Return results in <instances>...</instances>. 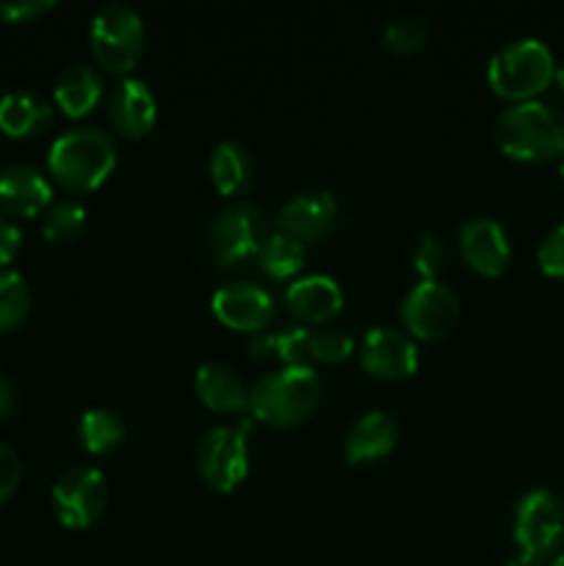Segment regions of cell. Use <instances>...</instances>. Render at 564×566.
Returning <instances> with one entry per match:
<instances>
[{
    "instance_id": "6da1fadb",
    "label": "cell",
    "mask_w": 564,
    "mask_h": 566,
    "mask_svg": "<svg viewBox=\"0 0 564 566\" xmlns=\"http://www.w3.org/2000/svg\"><path fill=\"white\" fill-rule=\"evenodd\" d=\"M492 138L506 158L523 164L564 158V111L540 97L512 103L498 114Z\"/></svg>"
},
{
    "instance_id": "7a4b0ae2",
    "label": "cell",
    "mask_w": 564,
    "mask_h": 566,
    "mask_svg": "<svg viewBox=\"0 0 564 566\" xmlns=\"http://www.w3.org/2000/svg\"><path fill=\"white\" fill-rule=\"evenodd\" d=\"M321 392L324 385L313 365L271 370L249 385L247 412L274 429H296L318 409Z\"/></svg>"
},
{
    "instance_id": "3957f363",
    "label": "cell",
    "mask_w": 564,
    "mask_h": 566,
    "mask_svg": "<svg viewBox=\"0 0 564 566\" xmlns=\"http://www.w3.org/2000/svg\"><path fill=\"white\" fill-rule=\"evenodd\" d=\"M116 144L103 127L81 125L61 133L48 153V169L70 191H94L116 169Z\"/></svg>"
},
{
    "instance_id": "277c9868",
    "label": "cell",
    "mask_w": 564,
    "mask_h": 566,
    "mask_svg": "<svg viewBox=\"0 0 564 566\" xmlns=\"http://www.w3.org/2000/svg\"><path fill=\"white\" fill-rule=\"evenodd\" d=\"M556 72V59L542 39L525 36L506 42L492 53L487 64V83L492 92L512 103L536 99L545 92Z\"/></svg>"
},
{
    "instance_id": "5b68a950",
    "label": "cell",
    "mask_w": 564,
    "mask_h": 566,
    "mask_svg": "<svg viewBox=\"0 0 564 566\" xmlns=\"http://www.w3.org/2000/svg\"><path fill=\"white\" fill-rule=\"evenodd\" d=\"M265 238H269V227H265L263 210L247 199H232L210 216L202 241L210 260L230 269V265L258 258Z\"/></svg>"
},
{
    "instance_id": "8992f818",
    "label": "cell",
    "mask_w": 564,
    "mask_h": 566,
    "mask_svg": "<svg viewBox=\"0 0 564 566\" xmlns=\"http://www.w3.org/2000/svg\"><path fill=\"white\" fill-rule=\"evenodd\" d=\"M88 42H92L94 59L108 72H130L142 61L144 44H147V28L142 14L133 6L105 3L88 25Z\"/></svg>"
},
{
    "instance_id": "52a82bcc",
    "label": "cell",
    "mask_w": 564,
    "mask_h": 566,
    "mask_svg": "<svg viewBox=\"0 0 564 566\" xmlns=\"http://www.w3.org/2000/svg\"><path fill=\"white\" fill-rule=\"evenodd\" d=\"M249 418L241 426H216L199 440L194 462L205 484L216 492H232L249 473Z\"/></svg>"
},
{
    "instance_id": "ba28073f",
    "label": "cell",
    "mask_w": 564,
    "mask_h": 566,
    "mask_svg": "<svg viewBox=\"0 0 564 566\" xmlns=\"http://www.w3.org/2000/svg\"><path fill=\"white\" fill-rule=\"evenodd\" d=\"M401 324L418 340H440L462 318V302L457 291L440 280H420L401 298Z\"/></svg>"
},
{
    "instance_id": "9c48e42d",
    "label": "cell",
    "mask_w": 564,
    "mask_h": 566,
    "mask_svg": "<svg viewBox=\"0 0 564 566\" xmlns=\"http://www.w3.org/2000/svg\"><path fill=\"white\" fill-rule=\"evenodd\" d=\"M520 553L547 558L564 536V503L551 490H529L518 501L512 525Z\"/></svg>"
},
{
    "instance_id": "30bf717a",
    "label": "cell",
    "mask_w": 564,
    "mask_h": 566,
    "mask_svg": "<svg viewBox=\"0 0 564 566\" xmlns=\"http://www.w3.org/2000/svg\"><path fill=\"white\" fill-rule=\"evenodd\" d=\"M55 517L66 528H88L108 506V481L97 468H72L53 484Z\"/></svg>"
},
{
    "instance_id": "8fae6325",
    "label": "cell",
    "mask_w": 564,
    "mask_h": 566,
    "mask_svg": "<svg viewBox=\"0 0 564 566\" xmlns=\"http://www.w3.org/2000/svg\"><path fill=\"white\" fill-rule=\"evenodd\" d=\"M359 363L379 379H407L418 370V343L398 326H370L359 340Z\"/></svg>"
},
{
    "instance_id": "7c38bea8",
    "label": "cell",
    "mask_w": 564,
    "mask_h": 566,
    "mask_svg": "<svg viewBox=\"0 0 564 566\" xmlns=\"http://www.w3.org/2000/svg\"><path fill=\"white\" fill-rule=\"evenodd\" d=\"M210 310L236 332H265L276 315V302L258 282H227L210 298Z\"/></svg>"
},
{
    "instance_id": "4fadbf2b",
    "label": "cell",
    "mask_w": 564,
    "mask_h": 566,
    "mask_svg": "<svg viewBox=\"0 0 564 566\" xmlns=\"http://www.w3.org/2000/svg\"><path fill=\"white\" fill-rule=\"evenodd\" d=\"M457 241L462 260L476 274L490 276V280L506 274L509 263H512V241L501 221H495L492 216H473V219L462 221Z\"/></svg>"
},
{
    "instance_id": "5bb4252c",
    "label": "cell",
    "mask_w": 564,
    "mask_h": 566,
    "mask_svg": "<svg viewBox=\"0 0 564 566\" xmlns=\"http://www.w3.org/2000/svg\"><path fill=\"white\" fill-rule=\"evenodd\" d=\"M341 219L335 197L330 191H304L288 199L276 213V227L296 241H321L330 235Z\"/></svg>"
},
{
    "instance_id": "9a60e30c",
    "label": "cell",
    "mask_w": 564,
    "mask_h": 566,
    "mask_svg": "<svg viewBox=\"0 0 564 566\" xmlns=\"http://www.w3.org/2000/svg\"><path fill=\"white\" fill-rule=\"evenodd\" d=\"M108 119L122 136L142 138L158 119V99L142 77H122L108 97Z\"/></svg>"
},
{
    "instance_id": "2e32d148",
    "label": "cell",
    "mask_w": 564,
    "mask_h": 566,
    "mask_svg": "<svg viewBox=\"0 0 564 566\" xmlns=\"http://www.w3.org/2000/svg\"><path fill=\"white\" fill-rule=\"evenodd\" d=\"M53 205V186L39 169L11 164L0 169V208L20 219H33Z\"/></svg>"
},
{
    "instance_id": "e0dca14e",
    "label": "cell",
    "mask_w": 564,
    "mask_h": 566,
    "mask_svg": "<svg viewBox=\"0 0 564 566\" xmlns=\"http://www.w3.org/2000/svg\"><path fill=\"white\" fill-rule=\"evenodd\" d=\"M398 434V420L393 418L385 409H370V412L359 415L354 420V426L346 434V446L343 453L352 464H365V462H379V459L390 457L393 448H396Z\"/></svg>"
},
{
    "instance_id": "ac0fdd59",
    "label": "cell",
    "mask_w": 564,
    "mask_h": 566,
    "mask_svg": "<svg viewBox=\"0 0 564 566\" xmlns=\"http://www.w3.org/2000/svg\"><path fill=\"white\" fill-rule=\"evenodd\" d=\"M285 304L304 324H324L343 307V291L337 280L326 274H304L285 291Z\"/></svg>"
},
{
    "instance_id": "d6986e66",
    "label": "cell",
    "mask_w": 564,
    "mask_h": 566,
    "mask_svg": "<svg viewBox=\"0 0 564 566\" xmlns=\"http://www.w3.org/2000/svg\"><path fill=\"white\" fill-rule=\"evenodd\" d=\"M194 390L205 407L221 415L243 412L249 403V385L232 365L221 359H208L199 365L194 374Z\"/></svg>"
},
{
    "instance_id": "ffe728a7",
    "label": "cell",
    "mask_w": 564,
    "mask_h": 566,
    "mask_svg": "<svg viewBox=\"0 0 564 566\" xmlns=\"http://www.w3.org/2000/svg\"><path fill=\"white\" fill-rule=\"evenodd\" d=\"M53 125V105L25 88L0 94V133L11 138H31Z\"/></svg>"
},
{
    "instance_id": "44dd1931",
    "label": "cell",
    "mask_w": 564,
    "mask_h": 566,
    "mask_svg": "<svg viewBox=\"0 0 564 566\" xmlns=\"http://www.w3.org/2000/svg\"><path fill=\"white\" fill-rule=\"evenodd\" d=\"M103 92L105 86L100 70H94L92 64H83V61H75V64L64 66V72L55 81L53 99L70 119H81V116L92 114L97 108Z\"/></svg>"
},
{
    "instance_id": "7402d4cb",
    "label": "cell",
    "mask_w": 564,
    "mask_h": 566,
    "mask_svg": "<svg viewBox=\"0 0 564 566\" xmlns=\"http://www.w3.org/2000/svg\"><path fill=\"white\" fill-rule=\"evenodd\" d=\"M210 182L221 197H238L247 191L254 180V158L247 144L238 138H221L208 158Z\"/></svg>"
},
{
    "instance_id": "603a6c76",
    "label": "cell",
    "mask_w": 564,
    "mask_h": 566,
    "mask_svg": "<svg viewBox=\"0 0 564 566\" xmlns=\"http://www.w3.org/2000/svg\"><path fill=\"white\" fill-rule=\"evenodd\" d=\"M77 440L94 457H105V453L116 451L125 440V420L105 407H92L81 415L77 420Z\"/></svg>"
},
{
    "instance_id": "cb8c5ba5",
    "label": "cell",
    "mask_w": 564,
    "mask_h": 566,
    "mask_svg": "<svg viewBox=\"0 0 564 566\" xmlns=\"http://www.w3.org/2000/svg\"><path fill=\"white\" fill-rule=\"evenodd\" d=\"M304 260H307V254H304V243L296 241V238L285 235V232H271L258 254L260 271L274 282L296 276L299 271H302Z\"/></svg>"
},
{
    "instance_id": "d4e9b609",
    "label": "cell",
    "mask_w": 564,
    "mask_h": 566,
    "mask_svg": "<svg viewBox=\"0 0 564 566\" xmlns=\"http://www.w3.org/2000/svg\"><path fill=\"white\" fill-rule=\"evenodd\" d=\"M431 22L420 11H404L385 25V48L396 55L418 53L429 42Z\"/></svg>"
},
{
    "instance_id": "484cf974",
    "label": "cell",
    "mask_w": 564,
    "mask_h": 566,
    "mask_svg": "<svg viewBox=\"0 0 564 566\" xmlns=\"http://www.w3.org/2000/svg\"><path fill=\"white\" fill-rule=\"evenodd\" d=\"M86 208L75 199H61L48 208L42 219V235L50 243H66L75 241L83 230H86Z\"/></svg>"
},
{
    "instance_id": "4316f807",
    "label": "cell",
    "mask_w": 564,
    "mask_h": 566,
    "mask_svg": "<svg viewBox=\"0 0 564 566\" xmlns=\"http://www.w3.org/2000/svg\"><path fill=\"white\" fill-rule=\"evenodd\" d=\"M31 287L17 271H0V332H9L28 318Z\"/></svg>"
},
{
    "instance_id": "83f0119b",
    "label": "cell",
    "mask_w": 564,
    "mask_h": 566,
    "mask_svg": "<svg viewBox=\"0 0 564 566\" xmlns=\"http://www.w3.org/2000/svg\"><path fill=\"white\" fill-rule=\"evenodd\" d=\"M310 337L313 329L304 324H285L282 329L271 332L274 340V357L280 359L282 368H299V365H310Z\"/></svg>"
},
{
    "instance_id": "f1b7e54d",
    "label": "cell",
    "mask_w": 564,
    "mask_h": 566,
    "mask_svg": "<svg viewBox=\"0 0 564 566\" xmlns=\"http://www.w3.org/2000/svg\"><path fill=\"white\" fill-rule=\"evenodd\" d=\"M354 348H357L354 337L337 326H321V329H313V337H310V359H318L326 365L343 363V359L352 357Z\"/></svg>"
},
{
    "instance_id": "f546056e",
    "label": "cell",
    "mask_w": 564,
    "mask_h": 566,
    "mask_svg": "<svg viewBox=\"0 0 564 566\" xmlns=\"http://www.w3.org/2000/svg\"><path fill=\"white\" fill-rule=\"evenodd\" d=\"M409 263L418 271L420 280H437V274L446 265V247L435 232H420L412 243H409Z\"/></svg>"
},
{
    "instance_id": "4dcf8cb0",
    "label": "cell",
    "mask_w": 564,
    "mask_h": 566,
    "mask_svg": "<svg viewBox=\"0 0 564 566\" xmlns=\"http://www.w3.org/2000/svg\"><path fill=\"white\" fill-rule=\"evenodd\" d=\"M536 263L547 276L564 280V221L542 238L540 249H536Z\"/></svg>"
},
{
    "instance_id": "1f68e13d",
    "label": "cell",
    "mask_w": 564,
    "mask_h": 566,
    "mask_svg": "<svg viewBox=\"0 0 564 566\" xmlns=\"http://www.w3.org/2000/svg\"><path fill=\"white\" fill-rule=\"evenodd\" d=\"M22 479V464L17 457L14 448H9L6 442H0V503L9 501L17 492Z\"/></svg>"
},
{
    "instance_id": "d6a6232c",
    "label": "cell",
    "mask_w": 564,
    "mask_h": 566,
    "mask_svg": "<svg viewBox=\"0 0 564 566\" xmlns=\"http://www.w3.org/2000/svg\"><path fill=\"white\" fill-rule=\"evenodd\" d=\"M55 9V0H11L0 3V17L6 22H33Z\"/></svg>"
},
{
    "instance_id": "836d02e7",
    "label": "cell",
    "mask_w": 564,
    "mask_h": 566,
    "mask_svg": "<svg viewBox=\"0 0 564 566\" xmlns=\"http://www.w3.org/2000/svg\"><path fill=\"white\" fill-rule=\"evenodd\" d=\"M20 243H22L20 227L11 224L9 219H3V216H0V265H9L11 260L17 258V252H20Z\"/></svg>"
},
{
    "instance_id": "e575fe53",
    "label": "cell",
    "mask_w": 564,
    "mask_h": 566,
    "mask_svg": "<svg viewBox=\"0 0 564 566\" xmlns=\"http://www.w3.org/2000/svg\"><path fill=\"white\" fill-rule=\"evenodd\" d=\"M249 357L252 359L274 357V340H271V332H254L252 340H249Z\"/></svg>"
},
{
    "instance_id": "d590c367",
    "label": "cell",
    "mask_w": 564,
    "mask_h": 566,
    "mask_svg": "<svg viewBox=\"0 0 564 566\" xmlns=\"http://www.w3.org/2000/svg\"><path fill=\"white\" fill-rule=\"evenodd\" d=\"M17 409V390L3 374H0V420L9 418L11 412Z\"/></svg>"
},
{
    "instance_id": "8d00e7d4",
    "label": "cell",
    "mask_w": 564,
    "mask_h": 566,
    "mask_svg": "<svg viewBox=\"0 0 564 566\" xmlns=\"http://www.w3.org/2000/svg\"><path fill=\"white\" fill-rule=\"evenodd\" d=\"M506 566H551L547 564V558L542 556H531V553H518L514 558H509Z\"/></svg>"
},
{
    "instance_id": "74e56055",
    "label": "cell",
    "mask_w": 564,
    "mask_h": 566,
    "mask_svg": "<svg viewBox=\"0 0 564 566\" xmlns=\"http://www.w3.org/2000/svg\"><path fill=\"white\" fill-rule=\"evenodd\" d=\"M551 86H553V92H556V97L564 99V64L556 66V72H553Z\"/></svg>"
},
{
    "instance_id": "f35d334b",
    "label": "cell",
    "mask_w": 564,
    "mask_h": 566,
    "mask_svg": "<svg viewBox=\"0 0 564 566\" xmlns=\"http://www.w3.org/2000/svg\"><path fill=\"white\" fill-rule=\"evenodd\" d=\"M551 566H564V553H562V556H558V558H553Z\"/></svg>"
},
{
    "instance_id": "ab89813d",
    "label": "cell",
    "mask_w": 564,
    "mask_h": 566,
    "mask_svg": "<svg viewBox=\"0 0 564 566\" xmlns=\"http://www.w3.org/2000/svg\"><path fill=\"white\" fill-rule=\"evenodd\" d=\"M558 177H562V180H564V158L558 160Z\"/></svg>"
}]
</instances>
